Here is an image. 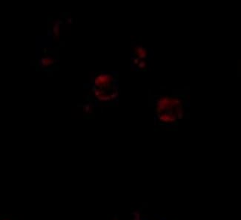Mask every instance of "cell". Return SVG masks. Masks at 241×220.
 <instances>
[{"mask_svg":"<svg viewBox=\"0 0 241 220\" xmlns=\"http://www.w3.org/2000/svg\"><path fill=\"white\" fill-rule=\"evenodd\" d=\"M145 66V62L143 61H141L140 63H139V68H143V67Z\"/></svg>","mask_w":241,"mask_h":220,"instance_id":"cell-6","label":"cell"},{"mask_svg":"<svg viewBox=\"0 0 241 220\" xmlns=\"http://www.w3.org/2000/svg\"><path fill=\"white\" fill-rule=\"evenodd\" d=\"M111 80V77L108 74H101L98 75L95 79V85L96 86H102L108 84Z\"/></svg>","mask_w":241,"mask_h":220,"instance_id":"cell-1","label":"cell"},{"mask_svg":"<svg viewBox=\"0 0 241 220\" xmlns=\"http://www.w3.org/2000/svg\"><path fill=\"white\" fill-rule=\"evenodd\" d=\"M54 62V58L48 57V58H43L41 59V65L42 66H48L53 64Z\"/></svg>","mask_w":241,"mask_h":220,"instance_id":"cell-2","label":"cell"},{"mask_svg":"<svg viewBox=\"0 0 241 220\" xmlns=\"http://www.w3.org/2000/svg\"><path fill=\"white\" fill-rule=\"evenodd\" d=\"M136 53L139 58H145L147 55V51L142 46H137L136 48Z\"/></svg>","mask_w":241,"mask_h":220,"instance_id":"cell-3","label":"cell"},{"mask_svg":"<svg viewBox=\"0 0 241 220\" xmlns=\"http://www.w3.org/2000/svg\"><path fill=\"white\" fill-rule=\"evenodd\" d=\"M84 109H85V110L86 112H89V109H90V106H89L88 104H87V105H85V106H84Z\"/></svg>","mask_w":241,"mask_h":220,"instance_id":"cell-5","label":"cell"},{"mask_svg":"<svg viewBox=\"0 0 241 220\" xmlns=\"http://www.w3.org/2000/svg\"><path fill=\"white\" fill-rule=\"evenodd\" d=\"M58 22H59V21H57V22H56L54 26V33H55L56 37H58L59 33V24Z\"/></svg>","mask_w":241,"mask_h":220,"instance_id":"cell-4","label":"cell"}]
</instances>
